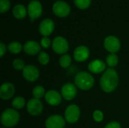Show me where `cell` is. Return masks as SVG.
<instances>
[{"instance_id":"obj_1","label":"cell","mask_w":129,"mask_h":128,"mask_svg":"<svg viewBox=\"0 0 129 128\" xmlns=\"http://www.w3.org/2000/svg\"><path fill=\"white\" fill-rule=\"evenodd\" d=\"M119 79L117 72L113 69L109 68L106 69L100 79V85L103 91L106 93L113 92L119 85Z\"/></svg>"},{"instance_id":"obj_2","label":"cell","mask_w":129,"mask_h":128,"mask_svg":"<svg viewBox=\"0 0 129 128\" xmlns=\"http://www.w3.org/2000/svg\"><path fill=\"white\" fill-rule=\"evenodd\" d=\"M74 81L76 86L82 91H88L94 84V77L91 73L85 71L79 72L75 76Z\"/></svg>"},{"instance_id":"obj_3","label":"cell","mask_w":129,"mask_h":128,"mask_svg":"<svg viewBox=\"0 0 129 128\" xmlns=\"http://www.w3.org/2000/svg\"><path fill=\"white\" fill-rule=\"evenodd\" d=\"M20 121V113L14 109H6L1 115V123L5 127H13Z\"/></svg>"},{"instance_id":"obj_4","label":"cell","mask_w":129,"mask_h":128,"mask_svg":"<svg viewBox=\"0 0 129 128\" xmlns=\"http://www.w3.org/2000/svg\"><path fill=\"white\" fill-rule=\"evenodd\" d=\"M81 115V111L77 105L71 104L67 107L64 112V118L67 122L70 124L76 123Z\"/></svg>"},{"instance_id":"obj_5","label":"cell","mask_w":129,"mask_h":128,"mask_svg":"<svg viewBox=\"0 0 129 128\" xmlns=\"http://www.w3.org/2000/svg\"><path fill=\"white\" fill-rule=\"evenodd\" d=\"M52 49L58 54H65L69 50V44L67 40L63 36H57L52 41Z\"/></svg>"},{"instance_id":"obj_6","label":"cell","mask_w":129,"mask_h":128,"mask_svg":"<svg viewBox=\"0 0 129 128\" xmlns=\"http://www.w3.org/2000/svg\"><path fill=\"white\" fill-rule=\"evenodd\" d=\"M105 49L110 54H116L121 48V42L119 39L114 35L107 36L104 41Z\"/></svg>"},{"instance_id":"obj_7","label":"cell","mask_w":129,"mask_h":128,"mask_svg":"<svg viewBox=\"0 0 129 128\" xmlns=\"http://www.w3.org/2000/svg\"><path fill=\"white\" fill-rule=\"evenodd\" d=\"M22 74L24 79L27 81L34 82L39 77V70L34 65H26L22 70Z\"/></svg>"},{"instance_id":"obj_8","label":"cell","mask_w":129,"mask_h":128,"mask_svg":"<svg viewBox=\"0 0 129 128\" xmlns=\"http://www.w3.org/2000/svg\"><path fill=\"white\" fill-rule=\"evenodd\" d=\"M26 109L29 115L33 116H38L43 111V104L40 100L33 98L26 103Z\"/></svg>"},{"instance_id":"obj_9","label":"cell","mask_w":129,"mask_h":128,"mask_svg":"<svg viewBox=\"0 0 129 128\" xmlns=\"http://www.w3.org/2000/svg\"><path fill=\"white\" fill-rule=\"evenodd\" d=\"M60 94L62 97L66 100H73L77 95V87L73 83H66L63 85Z\"/></svg>"},{"instance_id":"obj_10","label":"cell","mask_w":129,"mask_h":128,"mask_svg":"<svg viewBox=\"0 0 129 128\" xmlns=\"http://www.w3.org/2000/svg\"><path fill=\"white\" fill-rule=\"evenodd\" d=\"M28 14L31 21L39 18L42 14V6L37 0H32L28 5Z\"/></svg>"},{"instance_id":"obj_11","label":"cell","mask_w":129,"mask_h":128,"mask_svg":"<svg viewBox=\"0 0 129 128\" xmlns=\"http://www.w3.org/2000/svg\"><path fill=\"white\" fill-rule=\"evenodd\" d=\"M66 120L59 115H52L49 116L45 123L46 128H64Z\"/></svg>"},{"instance_id":"obj_12","label":"cell","mask_w":129,"mask_h":128,"mask_svg":"<svg viewBox=\"0 0 129 128\" xmlns=\"http://www.w3.org/2000/svg\"><path fill=\"white\" fill-rule=\"evenodd\" d=\"M52 9L54 14L60 17H67L70 12V5L63 1H57L54 2Z\"/></svg>"},{"instance_id":"obj_13","label":"cell","mask_w":129,"mask_h":128,"mask_svg":"<svg viewBox=\"0 0 129 128\" xmlns=\"http://www.w3.org/2000/svg\"><path fill=\"white\" fill-rule=\"evenodd\" d=\"M62 95L57 91L50 90L46 92L45 96V100L46 103L52 106H56L60 104L62 101Z\"/></svg>"},{"instance_id":"obj_14","label":"cell","mask_w":129,"mask_h":128,"mask_svg":"<svg viewBox=\"0 0 129 128\" xmlns=\"http://www.w3.org/2000/svg\"><path fill=\"white\" fill-rule=\"evenodd\" d=\"M90 55V51L88 48L84 45L77 47L73 52V58L76 61L82 63L87 60Z\"/></svg>"},{"instance_id":"obj_15","label":"cell","mask_w":129,"mask_h":128,"mask_svg":"<svg viewBox=\"0 0 129 128\" xmlns=\"http://www.w3.org/2000/svg\"><path fill=\"white\" fill-rule=\"evenodd\" d=\"M15 88L12 83L5 82L0 88V97L4 100H10L14 94Z\"/></svg>"},{"instance_id":"obj_16","label":"cell","mask_w":129,"mask_h":128,"mask_svg":"<svg viewBox=\"0 0 129 128\" xmlns=\"http://www.w3.org/2000/svg\"><path fill=\"white\" fill-rule=\"evenodd\" d=\"M107 63L100 59H96L91 60L88 66L90 72L94 74H100L106 70Z\"/></svg>"},{"instance_id":"obj_17","label":"cell","mask_w":129,"mask_h":128,"mask_svg":"<svg viewBox=\"0 0 129 128\" xmlns=\"http://www.w3.org/2000/svg\"><path fill=\"white\" fill-rule=\"evenodd\" d=\"M54 29V23L51 19H45L39 25V32L45 37L49 36Z\"/></svg>"},{"instance_id":"obj_18","label":"cell","mask_w":129,"mask_h":128,"mask_svg":"<svg viewBox=\"0 0 129 128\" xmlns=\"http://www.w3.org/2000/svg\"><path fill=\"white\" fill-rule=\"evenodd\" d=\"M41 45L35 41H28L23 45L24 52L30 56L36 55L41 52Z\"/></svg>"},{"instance_id":"obj_19","label":"cell","mask_w":129,"mask_h":128,"mask_svg":"<svg viewBox=\"0 0 129 128\" xmlns=\"http://www.w3.org/2000/svg\"><path fill=\"white\" fill-rule=\"evenodd\" d=\"M13 14L17 19H23L26 15V9L21 4L16 5L13 8Z\"/></svg>"},{"instance_id":"obj_20","label":"cell","mask_w":129,"mask_h":128,"mask_svg":"<svg viewBox=\"0 0 129 128\" xmlns=\"http://www.w3.org/2000/svg\"><path fill=\"white\" fill-rule=\"evenodd\" d=\"M72 63V57L70 54H63L59 59V64L63 69H67Z\"/></svg>"},{"instance_id":"obj_21","label":"cell","mask_w":129,"mask_h":128,"mask_svg":"<svg viewBox=\"0 0 129 128\" xmlns=\"http://www.w3.org/2000/svg\"><path fill=\"white\" fill-rule=\"evenodd\" d=\"M22 49H23V47L18 41H12L8 46V50L11 54H19L22 51Z\"/></svg>"},{"instance_id":"obj_22","label":"cell","mask_w":129,"mask_h":128,"mask_svg":"<svg viewBox=\"0 0 129 128\" xmlns=\"http://www.w3.org/2000/svg\"><path fill=\"white\" fill-rule=\"evenodd\" d=\"M118 63H119V57L116 54H110L106 58V63L110 68H113L116 66Z\"/></svg>"},{"instance_id":"obj_23","label":"cell","mask_w":129,"mask_h":128,"mask_svg":"<svg viewBox=\"0 0 129 128\" xmlns=\"http://www.w3.org/2000/svg\"><path fill=\"white\" fill-rule=\"evenodd\" d=\"M45 88L41 85H37L33 89V96L34 98L40 100L45 96Z\"/></svg>"},{"instance_id":"obj_24","label":"cell","mask_w":129,"mask_h":128,"mask_svg":"<svg viewBox=\"0 0 129 128\" xmlns=\"http://www.w3.org/2000/svg\"><path fill=\"white\" fill-rule=\"evenodd\" d=\"M26 105V101L23 97H15L11 103V106L15 109H21Z\"/></svg>"},{"instance_id":"obj_25","label":"cell","mask_w":129,"mask_h":128,"mask_svg":"<svg viewBox=\"0 0 129 128\" xmlns=\"http://www.w3.org/2000/svg\"><path fill=\"white\" fill-rule=\"evenodd\" d=\"M38 61L41 65H43V66L47 65L50 61L49 55L45 51H41L38 56Z\"/></svg>"},{"instance_id":"obj_26","label":"cell","mask_w":129,"mask_h":128,"mask_svg":"<svg viewBox=\"0 0 129 128\" xmlns=\"http://www.w3.org/2000/svg\"><path fill=\"white\" fill-rule=\"evenodd\" d=\"M91 0H74L75 5L80 9H85L91 5Z\"/></svg>"},{"instance_id":"obj_27","label":"cell","mask_w":129,"mask_h":128,"mask_svg":"<svg viewBox=\"0 0 129 128\" xmlns=\"http://www.w3.org/2000/svg\"><path fill=\"white\" fill-rule=\"evenodd\" d=\"M12 66L16 70H23L25 67L24 61L20 58L14 59V61L12 62Z\"/></svg>"},{"instance_id":"obj_28","label":"cell","mask_w":129,"mask_h":128,"mask_svg":"<svg viewBox=\"0 0 129 128\" xmlns=\"http://www.w3.org/2000/svg\"><path fill=\"white\" fill-rule=\"evenodd\" d=\"M11 7L9 0H0V11L1 13L7 12Z\"/></svg>"},{"instance_id":"obj_29","label":"cell","mask_w":129,"mask_h":128,"mask_svg":"<svg viewBox=\"0 0 129 128\" xmlns=\"http://www.w3.org/2000/svg\"><path fill=\"white\" fill-rule=\"evenodd\" d=\"M92 116H93V119L98 123L101 122L104 120V117L103 112H101V110H95L93 112Z\"/></svg>"},{"instance_id":"obj_30","label":"cell","mask_w":129,"mask_h":128,"mask_svg":"<svg viewBox=\"0 0 129 128\" xmlns=\"http://www.w3.org/2000/svg\"><path fill=\"white\" fill-rule=\"evenodd\" d=\"M51 44H52V43L51 42V39L48 37H44L41 39L40 45L44 48H48L50 47Z\"/></svg>"},{"instance_id":"obj_31","label":"cell","mask_w":129,"mask_h":128,"mask_svg":"<svg viewBox=\"0 0 129 128\" xmlns=\"http://www.w3.org/2000/svg\"><path fill=\"white\" fill-rule=\"evenodd\" d=\"M104 128H121V124L117 121H111L108 123Z\"/></svg>"},{"instance_id":"obj_32","label":"cell","mask_w":129,"mask_h":128,"mask_svg":"<svg viewBox=\"0 0 129 128\" xmlns=\"http://www.w3.org/2000/svg\"><path fill=\"white\" fill-rule=\"evenodd\" d=\"M6 46H5V45L3 43V42H1L0 43V57H2L4 55H5V54L6 53Z\"/></svg>"},{"instance_id":"obj_33","label":"cell","mask_w":129,"mask_h":128,"mask_svg":"<svg viewBox=\"0 0 129 128\" xmlns=\"http://www.w3.org/2000/svg\"><path fill=\"white\" fill-rule=\"evenodd\" d=\"M2 128H6V127H2Z\"/></svg>"}]
</instances>
